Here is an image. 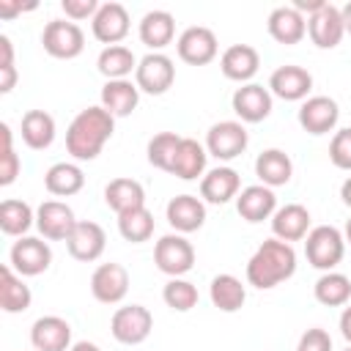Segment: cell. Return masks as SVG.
<instances>
[{
    "label": "cell",
    "mask_w": 351,
    "mask_h": 351,
    "mask_svg": "<svg viewBox=\"0 0 351 351\" xmlns=\"http://www.w3.org/2000/svg\"><path fill=\"white\" fill-rule=\"evenodd\" d=\"M340 197H343V203L351 208V176H348V178L340 184Z\"/></svg>",
    "instance_id": "49"
},
{
    "label": "cell",
    "mask_w": 351,
    "mask_h": 351,
    "mask_svg": "<svg viewBox=\"0 0 351 351\" xmlns=\"http://www.w3.org/2000/svg\"><path fill=\"white\" fill-rule=\"evenodd\" d=\"M266 30L277 44L293 47L307 36V16H302L293 5H277L266 19Z\"/></svg>",
    "instance_id": "23"
},
{
    "label": "cell",
    "mask_w": 351,
    "mask_h": 351,
    "mask_svg": "<svg viewBox=\"0 0 351 351\" xmlns=\"http://www.w3.org/2000/svg\"><path fill=\"white\" fill-rule=\"evenodd\" d=\"M154 263L167 277H184L195 266V247L181 233H165L154 244Z\"/></svg>",
    "instance_id": "4"
},
{
    "label": "cell",
    "mask_w": 351,
    "mask_h": 351,
    "mask_svg": "<svg viewBox=\"0 0 351 351\" xmlns=\"http://www.w3.org/2000/svg\"><path fill=\"white\" fill-rule=\"evenodd\" d=\"M343 239H346V244H351V217H348V222L343 228Z\"/></svg>",
    "instance_id": "52"
},
{
    "label": "cell",
    "mask_w": 351,
    "mask_h": 351,
    "mask_svg": "<svg viewBox=\"0 0 351 351\" xmlns=\"http://www.w3.org/2000/svg\"><path fill=\"white\" fill-rule=\"evenodd\" d=\"M340 14H343V27H346V33L351 36V0H348V3L340 8Z\"/></svg>",
    "instance_id": "50"
},
{
    "label": "cell",
    "mask_w": 351,
    "mask_h": 351,
    "mask_svg": "<svg viewBox=\"0 0 351 351\" xmlns=\"http://www.w3.org/2000/svg\"><path fill=\"white\" fill-rule=\"evenodd\" d=\"M208 299H211V304L217 310L236 313V310L244 307L247 291H244V285H241L239 277H233V274H217L211 280V285H208Z\"/></svg>",
    "instance_id": "34"
},
{
    "label": "cell",
    "mask_w": 351,
    "mask_h": 351,
    "mask_svg": "<svg viewBox=\"0 0 351 351\" xmlns=\"http://www.w3.org/2000/svg\"><path fill=\"white\" fill-rule=\"evenodd\" d=\"M255 176L261 178L263 186H285L293 176V162L282 148H266L255 159Z\"/></svg>",
    "instance_id": "29"
},
{
    "label": "cell",
    "mask_w": 351,
    "mask_h": 351,
    "mask_svg": "<svg viewBox=\"0 0 351 351\" xmlns=\"http://www.w3.org/2000/svg\"><path fill=\"white\" fill-rule=\"evenodd\" d=\"M307 33L318 49H335L346 36L340 8L332 3H324L313 16H307Z\"/></svg>",
    "instance_id": "18"
},
{
    "label": "cell",
    "mask_w": 351,
    "mask_h": 351,
    "mask_svg": "<svg viewBox=\"0 0 351 351\" xmlns=\"http://www.w3.org/2000/svg\"><path fill=\"white\" fill-rule=\"evenodd\" d=\"M165 217H167V222L176 233L186 236V233H195V230L203 228L206 203L195 195H176V197H170V203L165 208Z\"/></svg>",
    "instance_id": "21"
},
{
    "label": "cell",
    "mask_w": 351,
    "mask_h": 351,
    "mask_svg": "<svg viewBox=\"0 0 351 351\" xmlns=\"http://www.w3.org/2000/svg\"><path fill=\"white\" fill-rule=\"evenodd\" d=\"M44 186L55 197H71L85 186V173L77 162H55L44 173Z\"/></svg>",
    "instance_id": "30"
},
{
    "label": "cell",
    "mask_w": 351,
    "mask_h": 351,
    "mask_svg": "<svg viewBox=\"0 0 351 351\" xmlns=\"http://www.w3.org/2000/svg\"><path fill=\"white\" fill-rule=\"evenodd\" d=\"M250 134L241 121H219L206 132V151L219 162H230L247 151Z\"/></svg>",
    "instance_id": "9"
},
{
    "label": "cell",
    "mask_w": 351,
    "mask_h": 351,
    "mask_svg": "<svg viewBox=\"0 0 351 351\" xmlns=\"http://www.w3.org/2000/svg\"><path fill=\"white\" fill-rule=\"evenodd\" d=\"M206 159H208V151H206L203 143H197L195 137H181V145L176 151L170 176L181 178V181L203 178L206 176Z\"/></svg>",
    "instance_id": "28"
},
{
    "label": "cell",
    "mask_w": 351,
    "mask_h": 351,
    "mask_svg": "<svg viewBox=\"0 0 351 351\" xmlns=\"http://www.w3.org/2000/svg\"><path fill=\"white\" fill-rule=\"evenodd\" d=\"M340 335H343L346 343L351 346V304H346V310L340 313Z\"/></svg>",
    "instance_id": "48"
},
{
    "label": "cell",
    "mask_w": 351,
    "mask_h": 351,
    "mask_svg": "<svg viewBox=\"0 0 351 351\" xmlns=\"http://www.w3.org/2000/svg\"><path fill=\"white\" fill-rule=\"evenodd\" d=\"M33 225H36V211H33L25 200L8 197V200L0 203V230H3L5 236L22 239Z\"/></svg>",
    "instance_id": "37"
},
{
    "label": "cell",
    "mask_w": 351,
    "mask_h": 351,
    "mask_svg": "<svg viewBox=\"0 0 351 351\" xmlns=\"http://www.w3.org/2000/svg\"><path fill=\"white\" fill-rule=\"evenodd\" d=\"M266 88L271 90V96H277L282 101H304V99H310V90H313V74L302 66L285 63L271 71Z\"/></svg>",
    "instance_id": "14"
},
{
    "label": "cell",
    "mask_w": 351,
    "mask_h": 351,
    "mask_svg": "<svg viewBox=\"0 0 351 351\" xmlns=\"http://www.w3.org/2000/svg\"><path fill=\"white\" fill-rule=\"evenodd\" d=\"M104 203L107 208H112L115 214H126L132 208L145 206V189L140 181L134 178H112L104 186Z\"/></svg>",
    "instance_id": "31"
},
{
    "label": "cell",
    "mask_w": 351,
    "mask_h": 351,
    "mask_svg": "<svg viewBox=\"0 0 351 351\" xmlns=\"http://www.w3.org/2000/svg\"><path fill=\"white\" fill-rule=\"evenodd\" d=\"M14 85H16V69L14 66L0 69V93H11Z\"/></svg>",
    "instance_id": "46"
},
{
    "label": "cell",
    "mask_w": 351,
    "mask_h": 351,
    "mask_svg": "<svg viewBox=\"0 0 351 351\" xmlns=\"http://www.w3.org/2000/svg\"><path fill=\"white\" fill-rule=\"evenodd\" d=\"M313 296L324 307H346L351 302V277L343 271H324L313 285Z\"/></svg>",
    "instance_id": "35"
},
{
    "label": "cell",
    "mask_w": 351,
    "mask_h": 351,
    "mask_svg": "<svg viewBox=\"0 0 351 351\" xmlns=\"http://www.w3.org/2000/svg\"><path fill=\"white\" fill-rule=\"evenodd\" d=\"M241 192V176L228 167V165H219V167H211L203 178H200V200L203 203H214V206H225L230 200H236Z\"/></svg>",
    "instance_id": "19"
},
{
    "label": "cell",
    "mask_w": 351,
    "mask_h": 351,
    "mask_svg": "<svg viewBox=\"0 0 351 351\" xmlns=\"http://www.w3.org/2000/svg\"><path fill=\"white\" fill-rule=\"evenodd\" d=\"M154 329V315L145 304H123L110 318V332L121 346H140Z\"/></svg>",
    "instance_id": "6"
},
{
    "label": "cell",
    "mask_w": 351,
    "mask_h": 351,
    "mask_svg": "<svg viewBox=\"0 0 351 351\" xmlns=\"http://www.w3.org/2000/svg\"><path fill=\"white\" fill-rule=\"evenodd\" d=\"M346 255V239L343 230L335 225H315L304 236V258L318 271H335V266Z\"/></svg>",
    "instance_id": "3"
},
{
    "label": "cell",
    "mask_w": 351,
    "mask_h": 351,
    "mask_svg": "<svg viewBox=\"0 0 351 351\" xmlns=\"http://www.w3.org/2000/svg\"><path fill=\"white\" fill-rule=\"evenodd\" d=\"M293 271H296V250H293V244L280 241L274 236L266 239L252 252V258L247 261V282L261 288V291L277 288L280 282L291 280Z\"/></svg>",
    "instance_id": "2"
},
{
    "label": "cell",
    "mask_w": 351,
    "mask_h": 351,
    "mask_svg": "<svg viewBox=\"0 0 351 351\" xmlns=\"http://www.w3.org/2000/svg\"><path fill=\"white\" fill-rule=\"evenodd\" d=\"M99 5H101V3H96V0H63V3H60L66 19H71V22L93 19L96 11H99Z\"/></svg>",
    "instance_id": "44"
},
{
    "label": "cell",
    "mask_w": 351,
    "mask_h": 351,
    "mask_svg": "<svg viewBox=\"0 0 351 351\" xmlns=\"http://www.w3.org/2000/svg\"><path fill=\"white\" fill-rule=\"evenodd\" d=\"M22 143L33 151H44L55 143V118L44 110H27L22 115Z\"/></svg>",
    "instance_id": "32"
},
{
    "label": "cell",
    "mask_w": 351,
    "mask_h": 351,
    "mask_svg": "<svg viewBox=\"0 0 351 351\" xmlns=\"http://www.w3.org/2000/svg\"><path fill=\"white\" fill-rule=\"evenodd\" d=\"M271 233L280 241H302L310 233V211L302 203H285L271 217Z\"/></svg>",
    "instance_id": "26"
},
{
    "label": "cell",
    "mask_w": 351,
    "mask_h": 351,
    "mask_svg": "<svg viewBox=\"0 0 351 351\" xmlns=\"http://www.w3.org/2000/svg\"><path fill=\"white\" fill-rule=\"evenodd\" d=\"M104 247H107V233H104V228H101L99 222H93V219H77L74 230H71L69 239H66L69 255H71L74 261H82V263L99 261L101 252H104Z\"/></svg>",
    "instance_id": "13"
},
{
    "label": "cell",
    "mask_w": 351,
    "mask_h": 351,
    "mask_svg": "<svg viewBox=\"0 0 351 351\" xmlns=\"http://www.w3.org/2000/svg\"><path fill=\"white\" fill-rule=\"evenodd\" d=\"M0 134H3V148H0V186H11L19 176V156L11 145V126L8 123H0Z\"/></svg>",
    "instance_id": "41"
},
{
    "label": "cell",
    "mask_w": 351,
    "mask_h": 351,
    "mask_svg": "<svg viewBox=\"0 0 351 351\" xmlns=\"http://www.w3.org/2000/svg\"><path fill=\"white\" fill-rule=\"evenodd\" d=\"M343 351H351V346H348V348H343Z\"/></svg>",
    "instance_id": "53"
},
{
    "label": "cell",
    "mask_w": 351,
    "mask_h": 351,
    "mask_svg": "<svg viewBox=\"0 0 351 351\" xmlns=\"http://www.w3.org/2000/svg\"><path fill=\"white\" fill-rule=\"evenodd\" d=\"M219 69H222V74H225L228 80L247 85V82H252V77H255L258 69H261V55H258V49L250 47V44H230V47L219 55Z\"/></svg>",
    "instance_id": "22"
},
{
    "label": "cell",
    "mask_w": 351,
    "mask_h": 351,
    "mask_svg": "<svg viewBox=\"0 0 351 351\" xmlns=\"http://www.w3.org/2000/svg\"><path fill=\"white\" fill-rule=\"evenodd\" d=\"M329 159L337 170H348L351 173V126L335 132L332 143H329Z\"/></svg>",
    "instance_id": "42"
},
{
    "label": "cell",
    "mask_w": 351,
    "mask_h": 351,
    "mask_svg": "<svg viewBox=\"0 0 351 351\" xmlns=\"http://www.w3.org/2000/svg\"><path fill=\"white\" fill-rule=\"evenodd\" d=\"M134 82L140 88V93H151V96H162L173 88L176 82V63L173 58H167L165 52H148L140 58L137 71H134Z\"/></svg>",
    "instance_id": "8"
},
{
    "label": "cell",
    "mask_w": 351,
    "mask_h": 351,
    "mask_svg": "<svg viewBox=\"0 0 351 351\" xmlns=\"http://www.w3.org/2000/svg\"><path fill=\"white\" fill-rule=\"evenodd\" d=\"M101 107L112 118H126L137 110L140 104V88L132 80H107L101 85Z\"/></svg>",
    "instance_id": "27"
},
{
    "label": "cell",
    "mask_w": 351,
    "mask_h": 351,
    "mask_svg": "<svg viewBox=\"0 0 351 351\" xmlns=\"http://www.w3.org/2000/svg\"><path fill=\"white\" fill-rule=\"evenodd\" d=\"M162 299H165V304H167L170 310H176V313H189L192 307H197L200 293H197V288H195L189 280H184V277H170V280L165 282V288H162Z\"/></svg>",
    "instance_id": "39"
},
{
    "label": "cell",
    "mask_w": 351,
    "mask_h": 351,
    "mask_svg": "<svg viewBox=\"0 0 351 351\" xmlns=\"http://www.w3.org/2000/svg\"><path fill=\"white\" fill-rule=\"evenodd\" d=\"M44 52L58 60H74L85 49V33L71 19H49L41 33Z\"/></svg>",
    "instance_id": "5"
},
{
    "label": "cell",
    "mask_w": 351,
    "mask_h": 351,
    "mask_svg": "<svg viewBox=\"0 0 351 351\" xmlns=\"http://www.w3.org/2000/svg\"><path fill=\"white\" fill-rule=\"evenodd\" d=\"M33 8H36V3L22 5V3H8V0H0V16H3V19H11V16H16L19 11H33Z\"/></svg>",
    "instance_id": "45"
},
{
    "label": "cell",
    "mask_w": 351,
    "mask_h": 351,
    "mask_svg": "<svg viewBox=\"0 0 351 351\" xmlns=\"http://www.w3.org/2000/svg\"><path fill=\"white\" fill-rule=\"evenodd\" d=\"M5 66H14V47L8 36H0V69Z\"/></svg>",
    "instance_id": "47"
},
{
    "label": "cell",
    "mask_w": 351,
    "mask_h": 351,
    "mask_svg": "<svg viewBox=\"0 0 351 351\" xmlns=\"http://www.w3.org/2000/svg\"><path fill=\"white\" fill-rule=\"evenodd\" d=\"M33 302L30 288L25 285V280L11 269L3 266L0 269V307L3 313H25Z\"/></svg>",
    "instance_id": "36"
},
{
    "label": "cell",
    "mask_w": 351,
    "mask_h": 351,
    "mask_svg": "<svg viewBox=\"0 0 351 351\" xmlns=\"http://www.w3.org/2000/svg\"><path fill=\"white\" fill-rule=\"evenodd\" d=\"M299 126L307 132V134H329L335 126H337V118H340V107L332 96H310L302 101L299 107Z\"/></svg>",
    "instance_id": "16"
},
{
    "label": "cell",
    "mask_w": 351,
    "mask_h": 351,
    "mask_svg": "<svg viewBox=\"0 0 351 351\" xmlns=\"http://www.w3.org/2000/svg\"><path fill=\"white\" fill-rule=\"evenodd\" d=\"M90 30H93V38L107 44V47L121 44L129 36V30H132V19H129L126 5H121L115 0L101 3L96 16L90 19Z\"/></svg>",
    "instance_id": "11"
},
{
    "label": "cell",
    "mask_w": 351,
    "mask_h": 351,
    "mask_svg": "<svg viewBox=\"0 0 351 351\" xmlns=\"http://www.w3.org/2000/svg\"><path fill=\"white\" fill-rule=\"evenodd\" d=\"M296 351H335L332 348V335L326 329H321V326H313L299 337Z\"/></svg>",
    "instance_id": "43"
},
{
    "label": "cell",
    "mask_w": 351,
    "mask_h": 351,
    "mask_svg": "<svg viewBox=\"0 0 351 351\" xmlns=\"http://www.w3.org/2000/svg\"><path fill=\"white\" fill-rule=\"evenodd\" d=\"M74 225H77L74 211L63 200H44L36 208V228L47 241H66Z\"/></svg>",
    "instance_id": "17"
},
{
    "label": "cell",
    "mask_w": 351,
    "mask_h": 351,
    "mask_svg": "<svg viewBox=\"0 0 351 351\" xmlns=\"http://www.w3.org/2000/svg\"><path fill=\"white\" fill-rule=\"evenodd\" d=\"M69 351H101L96 343H88V340H80V343H74Z\"/></svg>",
    "instance_id": "51"
},
{
    "label": "cell",
    "mask_w": 351,
    "mask_h": 351,
    "mask_svg": "<svg viewBox=\"0 0 351 351\" xmlns=\"http://www.w3.org/2000/svg\"><path fill=\"white\" fill-rule=\"evenodd\" d=\"M118 233L132 241V244H143L154 236V214L140 206V208H132L126 214H118Z\"/></svg>",
    "instance_id": "38"
},
{
    "label": "cell",
    "mask_w": 351,
    "mask_h": 351,
    "mask_svg": "<svg viewBox=\"0 0 351 351\" xmlns=\"http://www.w3.org/2000/svg\"><path fill=\"white\" fill-rule=\"evenodd\" d=\"M236 211L241 219L247 222H263V219H271L274 211H277V195L274 189L263 186V184H250L239 192L236 197Z\"/></svg>",
    "instance_id": "24"
},
{
    "label": "cell",
    "mask_w": 351,
    "mask_h": 351,
    "mask_svg": "<svg viewBox=\"0 0 351 351\" xmlns=\"http://www.w3.org/2000/svg\"><path fill=\"white\" fill-rule=\"evenodd\" d=\"M178 145H181V134H176V132H159V134H154V137L148 140V151H145V154H148V162H151L154 167L170 173Z\"/></svg>",
    "instance_id": "40"
},
{
    "label": "cell",
    "mask_w": 351,
    "mask_h": 351,
    "mask_svg": "<svg viewBox=\"0 0 351 351\" xmlns=\"http://www.w3.org/2000/svg\"><path fill=\"white\" fill-rule=\"evenodd\" d=\"M176 49H178V58L184 63H189V66H206V63H211L219 55V41H217V36H214L211 27L192 25V27H186L178 36Z\"/></svg>",
    "instance_id": "10"
},
{
    "label": "cell",
    "mask_w": 351,
    "mask_h": 351,
    "mask_svg": "<svg viewBox=\"0 0 351 351\" xmlns=\"http://www.w3.org/2000/svg\"><path fill=\"white\" fill-rule=\"evenodd\" d=\"M271 104H274V96L269 88L258 85V82H247L241 88L233 90V99H230V107L233 112L239 115L241 123H261L271 115Z\"/></svg>",
    "instance_id": "12"
},
{
    "label": "cell",
    "mask_w": 351,
    "mask_h": 351,
    "mask_svg": "<svg viewBox=\"0 0 351 351\" xmlns=\"http://www.w3.org/2000/svg\"><path fill=\"white\" fill-rule=\"evenodd\" d=\"M52 263V250L44 239L38 236H22L11 244L8 252V266L19 274V277H38L49 269Z\"/></svg>",
    "instance_id": "7"
},
{
    "label": "cell",
    "mask_w": 351,
    "mask_h": 351,
    "mask_svg": "<svg viewBox=\"0 0 351 351\" xmlns=\"http://www.w3.org/2000/svg\"><path fill=\"white\" fill-rule=\"evenodd\" d=\"M112 132H115V118L101 104L85 107L71 118L66 129V151L77 162H90L101 154Z\"/></svg>",
    "instance_id": "1"
},
{
    "label": "cell",
    "mask_w": 351,
    "mask_h": 351,
    "mask_svg": "<svg viewBox=\"0 0 351 351\" xmlns=\"http://www.w3.org/2000/svg\"><path fill=\"white\" fill-rule=\"evenodd\" d=\"M30 343L36 351H69L71 324L60 315H41L30 326Z\"/></svg>",
    "instance_id": "20"
},
{
    "label": "cell",
    "mask_w": 351,
    "mask_h": 351,
    "mask_svg": "<svg viewBox=\"0 0 351 351\" xmlns=\"http://www.w3.org/2000/svg\"><path fill=\"white\" fill-rule=\"evenodd\" d=\"M137 58L129 47L115 44V47H104L96 58V69L104 80H129V74L137 71Z\"/></svg>",
    "instance_id": "33"
},
{
    "label": "cell",
    "mask_w": 351,
    "mask_h": 351,
    "mask_svg": "<svg viewBox=\"0 0 351 351\" xmlns=\"http://www.w3.org/2000/svg\"><path fill=\"white\" fill-rule=\"evenodd\" d=\"M90 293L101 304H118L129 293V271L121 263H101L90 274Z\"/></svg>",
    "instance_id": "15"
},
{
    "label": "cell",
    "mask_w": 351,
    "mask_h": 351,
    "mask_svg": "<svg viewBox=\"0 0 351 351\" xmlns=\"http://www.w3.org/2000/svg\"><path fill=\"white\" fill-rule=\"evenodd\" d=\"M137 36L140 41L151 49V52H162L167 44H173L176 38V16L170 11L154 8L148 14H143L140 25H137Z\"/></svg>",
    "instance_id": "25"
}]
</instances>
